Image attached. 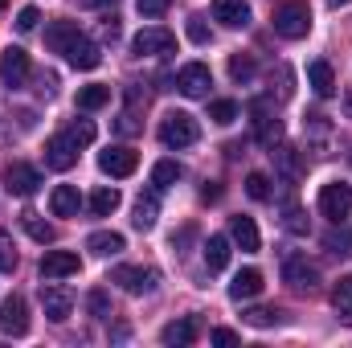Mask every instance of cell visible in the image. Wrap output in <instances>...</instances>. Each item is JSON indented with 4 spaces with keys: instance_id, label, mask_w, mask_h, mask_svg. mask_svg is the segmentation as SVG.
Listing matches in <instances>:
<instances>
[{
    "instance_id": "obj_27",
    "label": "cell",
    "mask_w": 352,
    "mask_h": 348,
    "mask_svg": "<svg viewBox=\"0 0 352 348\" xmlns=\"http://www.w3.org/2000/svg\"><path fill=\"white\" fill-rule=\"evenodd\" d=\"M21 226H25V234H29L33 242H41V246H45V242H54V226H50V221H41V213L25 209V213H21Z\"/></svg>"
},
{
    "instance_id": "obj_37",
    "label": "cell",
    "mask_w": 352,
    "mask_h": 348,
    "mask_svg": "<svg viewBox=\"0 0 352 348\" xmlns=\"http://www.w3.org/2000/svg\"><path fill=\"white\" fill-rule=\"evenodd\" d=\"M283 226H287L291 234H307V213H303L299 205H287V209H283Z\"/></svg>"
},
{
    "instance_id": "obj_34",
    "label": "cell",
    "mask_w": 352,
    "mask_h": 348,
    "mask_svg": "<svg viewBox=\"0 0 352 348\" xmlns=\"http://www.w3.org/2000/svg\"><path fill=\"white\" fill-rule=\"evenodd\" d=\"M230 78L234 83H250L254 78V58L250 54H234L230 58Z\"/></svg>"
},
{
    "instance_id": "obj_41",
    "label": "cell",
    "mask_w": 352,
    "mask_h": 348,
    "mask_svg": "<svg viewBox=\"0 0 352 348\" xmlns=\"http://www.w3.org/2000/svg\"><path fill=\"white\" fill-rule=\"evenodd\" d=\"M188 37H192L197 45H209V25H205V17H188Z\"/></svg>"
},
{
    "instance_id": "obj_23",
    "label": "cell",
    "mask_w": 352,
    "mask_h": 348,
    "mask_svg": "<svg viewBox=\"0 0 352 348\" xmlns=\"http://www.w3.org/2000/svg\"><path fill=\"white\" fill-rule=\"evenodd\" d=\"M78 33H82V29H78L74 21H54V25L45 29V45H50L54 54H66V45H70Z\"/></svg>"
},
{
    "instance_id": "obj_38",
    "label": "cell",
    "mask_w": 352,
    "mask_h": 348,
    "mask_svg": "<svg viewBox=\"0 0 352 348\" xmlns=\"http://www.w3.org/2000/svg\"><path fill=\"white\" fill-rule=\"evenodd\" d=\"M246 193H250V201H270V180L263 173H250L246 176Z\"/></svg>"
},
{
    "instance_id": "obj_44",
    "label": "cell",
    "mask_w": 352,
    "mask_h": 348,
    "mask_svg": "<svg viewBox=\"0 0 352 348\" xmlns=\"http://www.w3.org/2000/svg\"><path fill=\"white\" fill-rule=\"evenodd\" d=\"M90 312H94V316H98V320H107V316H111V303H107V295H102V291H90Z\"/></svg>"
},
{
    "instance_id": "obj_28",
    "label": "cell",
    "mask_w": 352,
    "mask_h": 348,
    "mask_svg": "<svg viewBox=\"0 0 352 348\" xmlns=\"http://www.w3.org/2000/svg\"><path fill=\"white\" fill-rule=\"evenodd\" d=\"M226 262H230V238L213 234V238L205 242V266H209V270H226Z\"/></svg>"
},
{
    "instance_id": "obj_22",
    "label": "cell",
    "mask_w": 352,
    "mask_h": 348,
    "mask_svg": "<svg viewBox=\"0 0 352 348\" xmlns=\"http://www.w3.org/2000/svg\"><path fill=\"white\" fill-rule=\"evenodd\" d=\"M307 87L316 90L320 98H332V94H336V74H332V66H328V62H311V66H307Z\"/></svg>"
},
{
    "instance_id": "obj_8",
    "label": "cell",
    "mask_w": 352,
    "mask_h": 348,
    "mask_svg": "<svg viewBox=\"0 0 352 348\" xmlns=\"http://www.w3.org/2000/svg\"><path fill=\"white\" fill-rule=\"evenodd\" d=\"M209 87H213V74H209L205 62H188V66H180V74H176V90H180V94H188V98H205Z\"/></svg>"
},
{
    "instance_id": "obj_9",
    "label": "cell",
    "mask_w": 352,
    "mask_h": 348,
    "mask_svg": "<svg viewBox=\"0 0 352 348\" xmlns=\"http://www.w3.org/2000/svg\"><path fill=\"white\" fill-rule=\"evenodd\" d=\"M111 283H119L127 295H148V291H156V270H144V266H115V270H111Z\"/></svg>"
},
{
    "instance_id": "obj_15",
    "label": "cell",
    "mask_w": 352,
    "mask_h": 348,
    "mask_svg": "<svg viewBox=\"0 0 352 348\" xmlns=\"http://www.w3.org/2000/svg\"><path fill=\"white\" fill-rule=\"evenodd\" d=\"M41 307H45V316H50L54 324H62V320H70V312H74V295H70L66 287H41Z\"/></svg>"
},
{
    "instance_id": "obj_20",
    "label": "cell",
    "mask_w": 352,
    "mask_h": 348,
    "mask_svg": "<svg viewBox=\"0 0 352 348\" xmlns=\"http://www.w3.org/2000/svg\"><path fill=\"white\" fill-rule=\"evenodd\" d=\"M197 332H201V328H197V320H192V316H184V320H173V324L160 332V340H164L168 348H188L192 340H197Z\"/></svg>"
},
{
    "instance_id": "obj_19",
    "label": "cell",
    "mask_w": 352,
    "mask_h": 348,
    "mask_svg": "<svg viewBox=\"0 0 352 348\" xmlns=\"http://www.w3.org/2000/svg\"><path fill=\"white\" fill-rule=\"evenodd\" d=\"M254 135H258V144H263V148H274V144L283 140V123L266 111L263 102H254Z\"/></svg>"
},
{
    "instance_id": "obj_6",
    "label": "cell",
    "mask_w": 352,
    "mask_h": 348,
    "mask_svg": "<svg viewBox=\"0 0 352 348\" xmlns=\"http://www.w3.org/2000/svg\"><path fill=\"white\" fill-rule=\"evenodd\" d=\"M320 213H324V217H332V221L340 226V221L352 213V188H349V184H340V180L324 184V188H320Z\"/></svg>"
},
{
    "instance_id": "obj_25",
    "label": "cell",
    "mask_w": 352,
    "mask_h": 348,
    "mask_svg": "<svg viewBox=\"0 0 352 348\" xmlns=\"http://www.w3.org/2000/svg\"><path fill=\"white\" fill-rule=\"evenodd\" d=\"M123 246H127V242H123V234H115V230H98V234L87 238V250L90 254H102V259H107V254H119Z\"/></svg>"
},
{
    "instance_id": "obj_46",
    "label": "cell",
    "mask_w": 352,
    "mask_h": 348,
    "mask_svg": "<svg viewBox=\"0 0 352 348\" xmlns=\"http://www.w3.org/2000/svg\"><path fill=\"white\" fill-rule=\"evenodd\" d=\"M102 33L115 41V37H119V21H115V17H111V21H102Z\"/></svg>"
},
{
    "instance_id": "obj_3",
    "label": "cell",
    "mask_w": 352,
    "mask_h": 348,
    "mask_svg": "<svg viewBox=\"0 0 352 348\" xmlns=\"http://www.w3.org/2000/svg\"><path fill=\"white\" fill-rule=\"evenodd\" d=\"M283 283H291V291H316L320 287V266L307 262V254H287L283 259Z\"/></svg>"
},
{
    "instance_id": "obj_43",
    "label": "cell",
    "mask_w": 352,
    "mask_h": 348,
    "mask_svg": "<svg viewBox=\"0 0 352 348\" xmlns=\"http://www.w3.org/2000/svg\"><path fill=\"white\" fill-rule=\"evenodd\" d=\"M135 8H140L144 17H164V12H168V0H135Z\"/></svg>"
},
{
    "instance_id": "obj_1",
    "label": "cell",
    "mask_w": 352,
    "mask_h": 348,
    "mask_svg": "<svg viewBox=\"0 0 352 348\" xmlns=\"http://www.w3.org/2000/svg\"><path fill=\"white\" fill-rule=\"evenodd\" d=\"M274 33L287 41H299L311 33V4L307 0H287L274 8Z\"/></svg>"
},
{
    "instance_id": "obj_29",
    "label": "cell",
    "mask_w": 352,
    "mask_h": 348,
    "mask_svg": "<svg viewBox=\"0 0 352 348\" xmlns=\"http://www.w3.org/2000/svg\"><path fill=\"white\" fill-rule=\"evenodd\" d=\"M332 307H336L340 324H349L352 328V279H340V283L332 287Z\"/></svg>"
},
{
    "instance_id": "obj_14",
    "label": "cell",
    "mask_w": 352,
    "mask_h": 348,
    "mask_svg": "<svg viewBox=\"0 0 352 348\" xmlns=\"http://www.w3.org/2000/svg\"><path fill=\"white\" fill-rule=\"evenodd\" d=\"M66 62H70L74 70H94V66L102 62V50H98V45L90 41L87 33H78V37H74V41L66 45Z\"/></svg>"
},
{
    "instance_id": "obj_13",
    "label": "cell",
    "mask_w": 352,
    "mask_h": 348,
    "mask_svg": "<svg viewBox=\"0 0 352 348\" xmlns=\"http://www.w3.org/2000/svg\"><path fill=\"white\" fill-rule=\"evenodd\" d=\"M98 168L107 176H131L140 168V156L131 148H107V152H98Z\"/></svg>"
},
{
    "instance_id": "obj_35",
    "label": "cell",
    "mask_w": 352,
    "mask_h": 348,
    "mask_svg": "<svg viewBox=\"0 0 352 348\" xmlns=\"http://www.w3.org/2000/svg\"><path fill=\"white\" fill-rule=\"evenodd\" d=\"M209 119L221 123V127H230V123L238 119V102H234V98H217V102L209 107Z\"/></svg>"
},
{
    "instance_id": "obj_12",
    "label": "cell",
    "mask_w": 352,
    "mask_h": 348,
    "mask_svg": "<svg viewBox=\"0 0 352 348\" xmlns=\"http://www.w3.org/2000/svg\"><path fill=\"white\" fill-rule=\"evenodd\" d=\"M78 270H82V259L74 250H50L41 259V279H70Z\"/></svg>"
},
{
    "instance_id": "obj_2",
    "label": "cell",
    "mask_w": 352,
    "mask_h": 348,
    "mask_svg": "<svg viewBox=\"0 0 352 348\" xmlns=\"http://www.w3.org/2000/svg\"><path fill=\"white\" fill-rule=\"evenodd\" d=\"M197 135H201V127L188 111H168L164 123H160V144L164 148H188V144H197Z\"/></svg>"
},
{
    "instance_id": "obj_39",
    "label": "cell",
    "mask_w": 352,
    "mask_h": 348,
    "mask_svg": "<svg viewBox=\"0 0 352 348\" xmlns=\"http://www.w3.org/2000/svg\"><path fill=\"white\" fill-rule=\"evenodd\" d=\"M78 148H87V144H94V123L90 119H78V123H70V131H66Z\"/></svg>"
},
{
    "instance_id": "obj_48",
    "label": "cell",
    "mask_w": 352,
    "mask_h": 348,
    "mask_svg": "<svg viewBox=\"0 0 352 348\" xmlns=\"http://www.w3.org/2000/svg\"><path fill=\"white\" fill-rule=\"evenodd\" d=\"M344 111L352 115V94H344Z\"/></svg>"
},
{
    "instance_id": "obj_5",
    "label": "cell",
    "mask_w": 352,
    "mask_h": 348,
    "mask_svg": "<svg viewBox=\"0 0 352 348\" xmlns=\"http://www.w3.org/2000/svg\"><path fill=\"white\" fill-rule=\"evenodd\" d=\"M131 50H135L140 58H160V54H173V50H176V37H173V29L148 25V29H140V33H135Z\"/></svg>"
},
{
    "instance_id": "obj_31",
    "label": "cell",
    "mask_w": 352,
    "mask_h": 348,
    "mask_svg": "<svg viewBox=\"0 0 352 348\" xmlns=\"http://www.w3.org/2000/svg\"><path fill=\"white\" fill-rule=\"evenodd\" d=\"M90 209H94L98 217H111V213L119 209V188H94V193H90Z\"/></svg>"
},
{
    "instance_id": "obj_45",
    "label": "cell",
    "mask_w": 352,
    "mask_h": 348,
    "mask_svg": "<svg viewBox=\"0 0 352 348\" xmlns=\"http://www.w3.org/2000/svg\"><path fill=\"white\" fill-rule=\"evenodd\" d=\"M209 340H213V345H238V332H230V328H213Z\"/></svg>"
},
{
    "instance_id": "obj_7",
    "label": "cell",
    "mask_w": 352,
    "mask_h": 348,
    "mask_svg": "<svg viewBox=\"0 0 352 348\" xmlns=\"http://www.w3.org/2000/svg\"><path fill=\"white\" fill-rule=\"evenodd\" d=\"M4 188H8L12 197H33V193L41 188V173H37L33 164H25V160H12V164L4 168Z\"/></svg>"
},
{
    "instance_id": "obj_11",
    "label": "cell",
    "mask_w": 352,
    "mask_h": 348,
    "mask_svg": "<svg viewBox=\"0 0 352 348\" xmlns=\"http://www.w3.org/2000/svg\"><path fill=\"white\" fill-rule=\"evenodd\" d=\"M45 164L50 168H58V173H66V168H74L78 164V144L62 131V135H54L50 144H45Z\"/></svg>"
},
{
    "instance_id": "obj_24",
    "label": "cell",
    "mask_w": 352,
    "mask_h": 348,
    "mask_svg": "<svg viewBox=\"0 0 352 348\" xmlns=\"http://www.w3.org/2000/svg\"><path fill=\"white\" fill-rule=\"evenodd\" d=\"M156 217H160V197H156V193H144V197L135 201L131 226H135V230H152V226H156Z\"/></svg>"
},
{
    "instance_id": "obj_32",
    "label": "cell",
    "mask_w": 352,
    "mask_h": 348,
    "mask_svg": "<svg viewBox=\"0 0 352 348\" xmlns=\"http://www.w3.org/2000/svg\"><path fill=\"white\" fill-rule=\"evenodd\" d=\"M324 246H328V254H336V259H352V230H332V234L324 238Z\"/></svg>"
},
{
    "instance_id": "obj_49",
    "label": "cell",
    "mask_w": 352,
    "mask_h": 348,
    "mask_svg": "<svg viewBox=\"0 0 352 348\" xmlns=\"http://www.w3.org/2000/svg\"><path fill=\"white\" fill-rule=\"evenodd\" d=\"M328 4H332V8H340V4H349V0H328Z\"/></svg>"
},
{
    "instance_id": "obj_47",
    "label": "cell",
    "mask_w": 352,
    "mask_h": 348,
    "mask_svg": "<svg viewBox=\"0 0 352 348\" xmlns=\"http://www.w3.org/2000/svg\"><path fill=\"white\" fill-rule=\"evenodd\" d=\"M82 8H107V4H115V0H78Z\"/></svg>"
},
{
    "instance_id": "obj_16",
    "label": "cell",
    "mask_w": 352,
    "mask_h": 348,
    "mask_svg": "<svg viewBox=\"0 0 352 348\" xmlns=\"http://www.w3.org/2000/svg\"><path fill=\"white\" fill-rule=\"evenodd\" d=\"M213 21H221L230 29H246L250 25V4L246 0H213Z\"/></svg>"
},
{
    "instance_id": "obj_10",
    "label": "cell",
    "mask_w": 352,
    "mask_h": 348,
    "mask_svg": "<svg viewBox=\"0 0 352 348\" xmlns=\"http://www.w3.org/2000/svg\"><path fill=\"white\" fill-rule=\"evenodd\" d=\"M0 332L4 336H25L29 332V307H25L21 295H8L0 303Z\"/></svg>"
},
{
    "instance_id": "obj_33",
    "label": "cell",
    "mask_w": 352,
    "mask_h": 348,
    "mask_svg": "<svg viewBox=\"0 0 352 348\" xmlns=\"http://www.w3.org/2000/svg\"><path fill=\"white\" fill-rule=\"evenodd\" d=\"M176 180H180V168H176L173 160H160V164L152 168V184H156V193H160V188H173Z\"/></svg>"
},
{
    "instance_id": "obj_4",
    "label": "cell",
    "mask_w": 352,
    "mask_h": 348,
    "mask_svg": "<svg viewBox=\"0 0 352 348\" xmlns=\"http://www.w3.org/2000/svg\"><path fill=\"white\" fill-rule=\"evenodd\" d=\"M29 74H33V62H29V54L21 50V45H8L4 54H0V83L8 90H21L29 83Z\"/></svg>"
},
{
    "instance_id": "obj_17",
    "label": "cell",
    "mask_w": 352,
    "mask_h": 348,
    "mask_svg": "<svg viewBox=\"0 0 352 348\" xmlns=\"http://www.w3.org/2000/svg\"><path fill=\"white\" fill-rule=\"evenodd\" d=\"M50 209H54V217H78L82 193H78L74 184H58V188L50 193Z\"/></svg>"
},
{
    "instance_id": "obj_36",
    "label": "cell",
    "mask_w": 352,
    "mask_h": 348,
    "mask_svg": "<svg viewBox=\"0 0 352 348\" xmlns=\"http://www.w3.org/2000/svg\"><path fill=\"white\" fill-rule=\"evenodd\" d=\"M242 320H246L250 328H270V324H278V312H270V307H250V312H242Z\"/></svg>"
},
{
    "instance_id": "obj_30",
    "label": "cell",
    "mask_w": 352,
    "mask_h": 348,
    "mask_svg": "<svg viewBox=\"0 0 352 348\" xmlns=\"http://www.w3.org/2000/svg\"><path fill=\"white\" fill-rule=\"evenodd\" d=\"M107 102H111V87H102V83L78 90V111H98V107H107Z\"/></svg>"
},
{
    "instance_id": "obj_40",
    "label": "cell",
    "mask_w": 352,
    "mask_h": 348,
    "mask_svg": "<svg viewBox=\"0 0 352 348\" xmlns=\"http://www.w3.org/2000/svg\"><path fill=\"white\" fill-rule=\"evenodd\" d=\"M8 270H16V250H12V238L0 230V274H8Z\"/></svg>"
},
{
    "instance_id": "obj_42",
    "label": "cell",
    "mask_w": 352,
    "mask_h": 348,
    "mask_svg": "<svg viewBox=\"0 0 352 348\" xmlns=\"http://www.w3.org/2000/svg\"><path fill=\"white\" fill-rule=\"evenodd\" d=\"M37 21H41V12H37V8H33V4H29V8H21V12H16V29H21V33H29V29H37Z\"/></svg>"
},
{
    "instance_id": "obj_21",
    "label": "cell",
    "mask_w": 352,
    "mask_h": 348,
    "mask_svg": "<svg viewBox=\"0 0 352 348\" xmlns=\"http://www.w3.org/2000/svg\"><path fill=\"white\" fill-rule=\"evenodd\" d=\"M230 234H234V242L246 250V254H254L258 246H263V238H258V226H254V217H234L230 221Z\"/></svg>"
},
{
    "instance_id": "obj_26",
    "label": "cell",
    "mask_w": 352,
    "mask_h": 348,
    "mask_svg": "<svg viewBox=\"0 0 352 348\" xmlns=\"http://www.w3.org/2000/svg\"><path fill=\"white\" fill-rule=\"evenodd\" d=\"M270 156H274V164H278V173L287 176V180H299L303 176V164H299V152L295 148H270Z\"/></svg>"
},
{
    "instance_id": "obj_18",
    "label": "cell",
    "mask_w": 352,
    "mask_h": 348,
    "mask_svg": "<svg viewBox=\"0 0 352 348\" xmlns=\"http://www.w3.org/2000/svg\"><path fill=\"white\" fill-rule=\"evenodd\" d=\"M254 295H263V270L246 266V270L234 274V283H230V299L242 303V299H254Z\"/></svg>"
}]
</instances>
